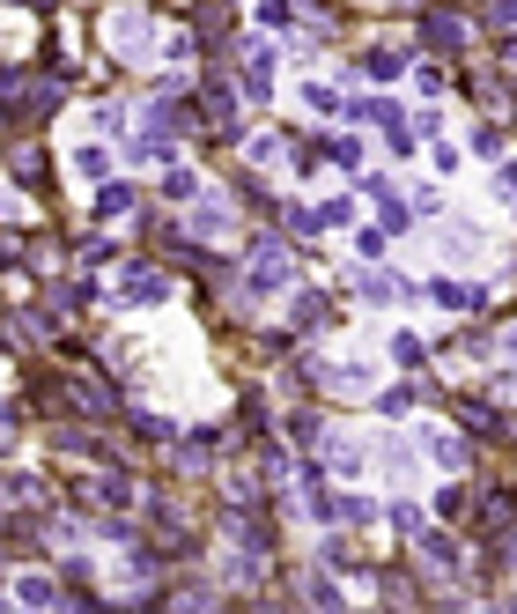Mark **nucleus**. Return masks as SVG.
I'll return each mask as SVG.
<instances>
[{
  "label": "nucleus",
  "mask_w": 517,
  "mask_h": 614,
  "mask_svg": "<svg viewBox=\"0 0 517 614\" xmlns=\"http://www.w3.org/2000/svg\"><path fill=\"white\" fill-rule=\"evenodd\" d=\"M0 163H8L15 185H30L37 200H52V156H45L37 134H8V141H0Z\"/></svg>",
  "instance_id": "f257e3e1"
},
{
  "label": "nucleus",
  "mask_w": 517,
  "mask_h": 614,
  "mask_svg": "<svg viewBox=\"0 0 517 614\" xmlns=\"http://www.w3.org/2000/svg\"><path fill=\"white\" fill-rule=\"evenodd\" d=\"M237 89H244V97H252V104H266V97H274V52H266L259 45V37H237Z\"/></svg>",
  "instance_id": "f03ea898"
},
{
  "label": "nucleus",
  "mask_w": 517,
  "mask_h": 614,
  "mask_svg": "<svg viewBox=\"0 0 517 614\" xmlns=\"http://www.w3.org/2000/svg\"><path fill=\"white\" fill-rule=\"evenodd\" d=\"M421 45H429V52H466V15H458V8H429V15H421Z\"/></svg>",
  "instance_id": "7ed1b4c3"
},
{
  "label": "nucleus",
  "mask_w": 517,
  "mask_h": 614,
  "mask_svg": "<svg viewBox=\"0 0 517 614\" xmlns=\"http://www.w3.org/2000/svg\"><path fill=\"white\" fill-rule=\"evenodd\" d=\"M148 37H156V15H141V8H119V15H111V52H119V60L148 52Z\"/></svg>",
  "instance_id": "20e7f679"
},
{
  "label": "nucleus",
  "mask_w": 517,
  "mask_h": 614,
  "mask_svg": "<svg viewBox=\"0 0 517 614\" xmlns=\"http://www.w3.org/2000/svg\"><path fill=\"white\" fill-rule=\"evenodd\" d=\"M414 563L429 570V578H436V570L451 578V570L466 563V555H458V541H451V533H429V526H421V533H414Z\"/></svg>",
  "instance_id": "39448f33"
},
{
  "label": "nucleus",
  "mask_w": 517,
  "mask_h": 614,
  "mask_svg": "<svg viewBox=\"0 0 517 614\" xmlns=\"http://www.w3.org/2000/svg\"><path fill=\"white\" fill-rule=\"evenodd\" d=\"M333 326H340V304H333V296H296V319H289L296 341H311V333H333Z\"/></svg>",
  "instance_id": "423d86ee"
},
{
  "label": "nucleus",
  "mask_w": 517,
  "mask_h": 614,
  "mask_svg": "<svg viewBox=\"0 0 517 614\" xmlns=\"http://www.w3.org/2000/svg\"><path fill=\"white\" fill-rule=\"evenodd\" d=\"M421 452H429L436 459V467H473V452H466V437H458V430H421Z\"/></svg>",
  "instance_id": "0eeeda50"
},
{
  "label": "nucleus",
  "mask_w": 517,
  "mask_h": 614,
  "mask_svg": "<svg viewBox=\"0 0 517 614\" xmlns=\"http://www.w3.org/2000/svg\"><path fill=\"white\" fill-rule=\"evenodd\" d=\"M325 400H370V370H362V363H340L333 378H325Z\"/></svg>",
  "instance_id": "6e6552de"
},
{
  "label": "nucleus",
  "mask_w": 517,
  "mask_h": 614,
  "mask_svg": "<svg viewBox=\"0 0 517 614\" xmlns=\"http://www.w3.org/2000/svg\"><path fill=\"white\" fill-rule=\"evenodd\" d=\"M473 156H481V163H503V156H510V126H503V119H481V126H473Z\"/></svg>",
  "instance_id": "1a4fd4ad"
},
{
  "label": "nucleus",
  "mask_w": 517,
  "mask_h": 614,
  "mask_svg": "<svg viewBox=\"0 0 517 614\" xmlns=\"http://www.w3.org/2000/svg\"><path fill=\"white\" fill-rule=\"evenodd\" d=\"M399 67H407V52H399V45H362V74H377V82H392Z\"/></svg>",
  "instance_id": "9d476101"
},
{
  "label": "nucleus",
  "mask_w": 517,
  "mask_h": 614,
  "mask_svg": "<svg viewBox=\"0 0 517 614\" xmlns=\"http://www.w3.org/2000/svg\"><path fill=\"white\" fill-rule=\"evenodd\" d=\"M436 518H451V526H466V518H473V489H466V481L436 489Z\"/></svg>",
  "instance_id": "9b49d317"
},
{
  "label": "nucleus",
  "mask_w": 517,
  "mask_h": 614,
  "mask_svg": "<svg viewBox=\"0 0 517 614\" xmlns=\"http://www.w3.org/2000/svg\"><path fill=\"white\" fill-rule=\"evenodd\" d=\"M133 208V185H119V178H104V193H97V208H89V215H97V222H119Z\"/></svg>",
  "instance_id": "f8f14e48"
},
{
  "label": "nucleus",
  "mask_w": 517,
  "mask_h": 614,
  "mask_svg": "<svg viewBox=\"0 0 517 614\" xmlns=\"http://www.w3.org/2000/svg\"><path fill=\"white\" fill-rule=\"evenodd\" d=\"M355 289L370 296V304H392V296H407V289H399V282H392L385 267H362V274H355Z\"/></svg>",
  "instance_id": "ddd939ff"
},
{
  "label": "nucleus",
  "mask_w": 517,
  "mask_h": 614,
  "mask_svg": "<svg viewBox=\"0 0 517 614\" xmlns=\"http://www.w3.org/2000/svg\"><path fill=\"white\" fill-rule=\"evenodd\" d=\"M429 296L444 311H481V289H466V282H429Z\"/></svg>",
  "instance_id": "4468645a"
},
{
  "label": "nucleus",
  "mask_w": 517,
  "mask_h": 614,
  "mask_svg": "<svg viewBox=\"0 0 517 614\" xmlns=\"http://www.w3.org/2000/svg\"><path fill=\"white\" fill-rule=\"evenodd\" d=\"M74 259H82V267H111V237H97V230L74 237Z\"/></svg>",
  "instance_id": "2eb2a0df"
},
{
  "label": "nucleus",
  "mask_w": 517,
  "mask_h": 614,
  "mask_svg": "<svg viewBox=\"0 0 517 614\" xmlns=\"http://www.w3.org/2000/svg\"><path fill=\"white\" fill-rule=\"evenodd\" d=\"M193 193H200V178H193V171H170V178H163V200H170V208H185Z\"/></svg>",
  "instance_id": "dca6fc26"
},
{
  "label": "nucleus",
  "mask_w": 517,
  "mask_h": 614,
  "mask_svg": "<svg viewBox=\"0 0 517 614\" xmlns=\"http://www.w3.org/2000/svg\"><path fill=\"white\" fill-rule=\"evenodd\" d=\"M325 156H333L340 171H355V163H362V148H355V134H325Z\"/></svg>",
  "instance_id": "f3484780"
},
{
  "label": "nucleus",
  "mask_w": 517,
  "mask_h": 614,
  "mask_svg": "<svg viewBox=\"0 0 517 614\" xmlns=\"http://www.w3.org/2000/svg\"><path fill=\"white\" fill-rule=\"evenodd\" d=\"M303 104H311V111H340V89L333 82H303Z\"/></svg>",
  "instance_id": "a211bd4d"
},
{
  "label": "nucleus",
  "mask_w": 517,
  "mask_h": 614,
  "mask_svg": "<svg viewBox=\"0 0 517 614\" xmlns=\"http://www.w3.org/2000/svg\"><path fill=\"white\" fill-rule=\"evenodd\" d=\"M15 592H23L30 607H52V600H60V592H52V578H15Z\"/></svg>",
  "instance_id": "6ab92c4d"
},
{
  "label": "nucleus",
  "mask_w": 517,
  "mask_h": 614,
  "mask_svg": "<svg viewBox=\"0 0 517 614\" xmlns=\"http://www.w3.org/2000/svg\"><path fill=\"white\" fill-rule=\"evenodd\" d=\"M74 163H82V178H111V156H104V148H74Z\"/></svg>",
  "instance_id": "aec40b11"
},
{
  "label": "nucleus",
  "mask_w": 517,
  "mask_h": 614,
  "mask_svg": "<svg viewBox=\"0 0 517 614\" xmlns=\"http://www.w3.org/2000/svg\"><path fill=\"white\" fill-rule=\"evenodd\" d=\"M340 222H355V200H325L318 208V230H340Z\"/></svg>",
  "instance_id": "412c9836"
},
{
  "label": "nucleus",
  "mask_w": 517,
  "mask_h": 614,
  "mask_svg": "<svg viewBox=\"0 0 517 614\" xmlns=\"http://www.w3.org/2000/svg\"><path fill=\"white\" fill-rule=\"evenodd\" d=\"M281 141H289V134H274V126H266V134H252V163H274Z\"/></svg>",
  "instance_id": "4be33fe9"
},
{
  "label": "nucleus",
  "mask_w": 517,
  "mask_h": 614,
  "mask_svg": "<svg viewBox=\"0 0 517 614\" xmlns=\"http://www.w3.org/2000/svg\"><path fill=\"white\" fill-rule=\"evenodd\" d=\"M392 356H399V363H429V348H421V333H399Z\"/></svg>",
  "instance_id": "5701e85b"
},
{
  "label": "nucleus",
  "mask_w": 517,
  "mask_h": 614,
  "mask_svg": "<svg viewBox=\"0 0 517 614\" xmlns=\"http://www.w3.org/2000/svg\"><path fill=\"white\" fill-rule=\"evenodd\" d=\"M495 60H503V67H517V30H503V37H495Z\"/></svg>",
  "instance_id": "b1692460"
}]
</instances>
